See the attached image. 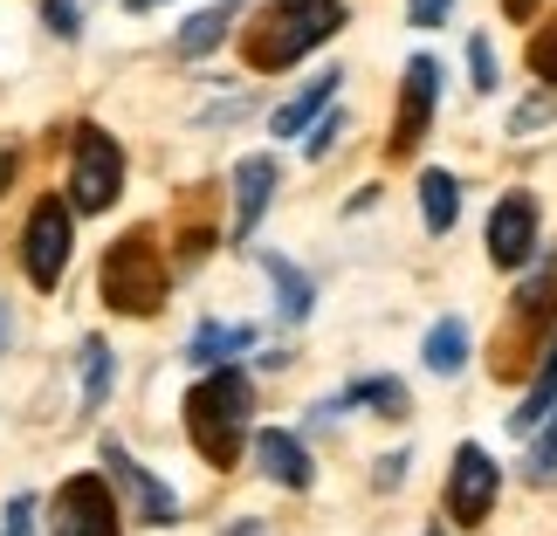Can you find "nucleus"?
<instances>
[{"mask_svg":"<svg viewBox=\"0 0 557 536\" xmlns=\"http://www.w3.org/2000/svg\"><path fill=\"white\" fill-rule=\"evenodd\" d=\"M76 372H83V406H111V385H117V358L103 337H83V351H76Z\"/></svg>","mask_w":557,"mask_h":536,"instance_id":"obj_19","label":"nucleus"},{"mask_svg":"<svg viewBox=\"0 0 557 536\" xmlns=\"http://www.w3.org/2000/svg\"><path fill=\"white\" fill-rule=\"evenodd\" d=\"M345 28V8L337 0H269L262 14L242 28V62L255 76H275V70H296L310 49Z\"/></svg>","mask_w":557,"mask_h":536,"instance_id":"obj_2","label":"nucleus"},{"mask_svg":"<svg viewBox=\"0 0 557 536\" xmlns=\"http://www.w3.org/2000/svg\"><path fill=\"white\" fill-rule=\"evenodd\" d=\"M557 413V337H550V351H544V364H537V378H530V392H523V406L509 413V434H537V426Z\"/></svg>","mask_w":557,"mask_h":536,"instance_id":"obj_16","label":"nucleus"},{"mask_svg":"<svg viewBox=\"0 0 557 536\" xmlns=\"http://www.w3.org/2000/svg\"><path fill=\"white\" fill-rule=\"evenodd\" d=\"M248 426H255V385L242 364H221L186 392V440L200 447L207 468H242L248 454Z\"/></svg>","mask_w":557,"mask_h":536,"instance_id":"obj_1","label":"nucleus"},{"mask_svg":"<svg viewBox=\"0 0 557 536\" xmlns=\"http://www.w3.org/2000/svg\"><path fill=\"white\" fill-rule=\"evenodd\" d=\"M337 83H345V70H317L304 90H296L289 103H275V117H269V132L275 138H310V124L331 111V97H337Z\"/></svg>","mask_w":557,"mask_h":536,"instance_id":"obj_13","label":"nucleus"},{"mask_svg":"<svg viewBox=\"0 0 557 536\" xmlns=\"http://www.w3.org/2000/svg\"><path fill=\"white\" fill-rule=\"evenodd\" d=\"M8 331H14V316H8V310H0V351H8Z\"/></svg>","mask_w":557,"mask_h":536,"instance_id":"obj_33","label":"nucleus"},{"mask_svg":"<svg viewBox=\"0 0 557 536\" xmlns=\"http://www.w3.org/2000/svg\"><path fill=\"white\" fill-rule=\"evenodd\" d=\"M337 138H345V111H324V117H317V124H310V138H304V152H310V159H331V145H337Z\"/></svg>","mask_w":557,"mask_h":536,"instance_id":"obj_24","label":"nucleus"},{"mask_svg":"<svg viewBox=\"0 0 557 536\" xmlns=\"http://www.w3.org/2000/svg\"><path fill=\"white\" fill-rule=\"evenodd\" d=\"M496 496H503V468L488 461L482 440H461L455 468H447V488H441V516L455 529H475V523L496 516Z\"/></svg>","mask_w":557,"mask_h":536,"instance_id":"obj_6","label":"nucleus"},{"mask_svg":"<svg viewBox=\"0 0 557 536\" xmlns=\"http://www.w3.org/2000/svg\"><path fill=\"white\" fill-rule=\"evenodd\" d=\"M434 536H441V529H434Z\"/></svg>","mask_w":557,"mask_h":536,"instance_id":"obj_34","label":"nucleus"},{"mask_svg":"<svg viewBox=\"0 0 557 536\" xmlns=\"http://www.w3.org/2000/svg\"><path fill=\"white\" fill-rule=\"evenodd\" d=\"M537 8H544V0H503V14H509V21H530Z\"/></svg>","mask_w":557,"mask_h":536,"instance_id":"obj_30","label":"nucleus"},{"mask_svg":"<svg viewBox=\"0 0 557 536\" xmlns=\"http://www.w3.org/2000/svg\"><path fill=\"white\" fill-rule=\"evenodd\" d=\"M523 482H530V488H550V482H557V413L537 426V434H530V461H523Z\"/></svg>","mask_w":557,"mask_h":536,"instance_id":"obj_22","label":"nucleus"},{"mask_svg":"<svg viewBox=\"0 0 557 536\" xmlns=\"http://www.w3.org/2000/svg\"><path fill=\"white\" fill-rule=\"evenodd\" d=\"M275 200V159L269 152H255L234 165V248H248L255 241V227H262V213Z\"/></svg>","mask_w":557,"mask_h":536,"instance_id":"obj_12","label":"nucleus"},{"mask_svg":"<svg viewBox=\"0 0 557 536\" xmlns=\"http://www.w3.org/2000/svg\"><path fill=\"white\" fill-rule=\"evenodd\" d=\"M248 454H255V468H262V475H269L275 488H296V496H304V488L317 482L310 447L296 440V434H283V426H262V434L248 440Z\"/></svg>","mask_w":557,"mask_h":536,"instance_id":"obj_11","label":"nucleus"},{"mask_svg":"<svg viewBox=\"0 0 557 536\" xmlns=\"http://www.w3.org/2000/svg\"><path fill=\"white\" fill-rule=\"evenodd\" d=\"M255 262H262V275L275 283V310H283V324H304V316L317 310V283L289 262V254H269V248H262Z\"/></svg>","mask_w":557,"mask_h":536,"instance_id":"obj_14","label":"nucleus"},{"mask_svg":"<svg viewBox=\"0 0 557 536\" xmlns=\"http://www.w3.org/2000/svg\"><path fill=\"white\" fill-rule=\"evenodd\" d=\"M70 254H76V213L62 192H41L28 207V221H21V269H28L35 289H55Z\"/></svg>","mask_w":557,"mask_h":536,"instance_id":"obj_5","label":"nucleus"},{"mask_svg":"<svg viewBox=\"0 0 557 536\" xmlns=\"http://www.w3.org/2000/svg\"><path fill=\"white\" fill-rule=\"evenodd\" d=\"M49 536H124V509L103 475H70L49 496Z\"/></svg>","mask_w":557,"mask_h":536,"instance_id":"obj_8","label":"nucleus"},{"mask_svg":"<svg viewBox=\"0 0 557 536\" xmlns=\"http://www.w3.org/2000/svg\"><path fill=\"white\" fill-rule=\"evenodd\" d=\"M420 213H426V234H455L461 179H455V173H441V165H420Z\"/></svg>","mask_w":557,"mask_h":536,"instance_id":"obj_17","label":"nucleus"},{"mask_svg":"<svg viewBox=\"0 0 557 536\" xmlns=\"http://www.w3.org/2000/svg\"><path fill=\"white\" fill-rule=\"evenodd\" d=\"M35 516H41V502L35 496H14L8 509H0V536H35Z\"/></svg>","mask_w":557,"mask_h":536,"instance_id":"obj_26","label":"nucleus"},{"mask_svg":"<svg viewBox=\"0 0 557 536\" xmlns=\"http://www.w3.org/2000/svg\"><path fill=\"white\" fill-rule=\"evenodd\" d=\"M331 406H372V413H385V420H406V413H413V406H406V385H399V378H385V372L351 378V385H345V399H331Z\"/></svg>","mask_w":557,"mask_h":536,"instance_id":"obj_20","label":"nucleus"},{"mask_svg":"<svg viewBox=\"0 0 557 536\" xmlns=\"http://www.w3.org/2000/svg\"><path fill=\"white\" fill-rule=\"evenodd\" d=\"M124 192V145L103 132V124H76L70 145V213H111Z\"/></svg>","mask_w":557,"mask_h":536,"instance_id":"obj_4","label":"nucleus"},{"mask_svg":"<svg viewBox=\"0 0 557 536\" xmlns=\"http://www.w3.org/2000/svg\"><path fill=\"white\" fill-rule=\"evenodd\" d=\"M14 165H21L14 152H0V192H8V179H14Z\"/></svg>","mask_w":557,"mask_h":536,"instance_id":"obj_31","label":"nucleus"},{"mask_svg":"<svg viewBox=\"0 0 557 536\" xmlns=\"http://www.w3.org/2000/svg\"><path fill=\"white\" fill-rule=\"evenodd\" d=\"M41 21H49V35H62V41L83 35V8H76V0H41Z\"/></svg>","mask_w":557,"mask_h":536,"instance_id":"obj_25","label":"nucleus"},{"mask_svg":"<svg viewBox=\"0 0 557 536\" xmlns=\"http://www.w3.org/2000/svg\"><path fill=\"white\" fill-rule=\"evenodd\" d=\"M406 461H413V454H385V461H379V488H399V475H406Z\"/></svg>","mask_w":557,"mask_h":536,"instance_id":"obj_29","label":"nucleus"},{"mask_svg":"<svg viewBox=\"0 0 557 536\" xmlns=\"http://www.w3.org/2000/svg\"><path fill=\"white\" fill-rule=\"evenodd\" d=\"M221 41H227V8H200V14H193L186 21V28L173 35V55H213V49H221Z\"/></svg>","mask_w":557,"mask_h":536,"instance_id":"obj_21","label":"nucleus"},{"mask_svg":"<svg viewBox=\"0 0 557 536\" xmlns=\"http://www.w3.org/2000/svg\"><path fill=\"white\" fill-rule=\"evenodd\" d=\"M537 254V200L530 192H503L488 213V262L496 269H530Z\"/></svg>","mask_w":557,"mask_h":536,"instance_id":"obj_10","label":"nucleus"},{"mask_svg":"<svg viewBox=\"0 0 557 536\" xmlns=\"http://www.w3.org/2000/svg\"><path fill=\"white\" fill-rule=\"evenodd\" d=\"M530 70H537L544 83H557V14L544 21L537 35H530Z\"/></svg>","mask_w":557,"mask_h":536,"instance_id":"obj_23","label":"nucleus"},{"mask_svg":"<svg viewBox=\"0 0 557 536\" xmlns=\"http://www.w3.org/2000/svg\"><path fill=\"white\" fill-rule=\"evenodd\" d=\"M103 482H111V496H124V516H138V523H152V529H173L180 523V496L138 454H124V440H103Z\"/></svg>","mask_w":557,"mask_h":536,"instance_id":"obj_7","label":"nucleus"},{"mask_svg":"<svg viewBox=\"0 0 557 536\" xmlns=\"http://www.w3.org/2000/svg\"><path fill=\"white\" fill-rule=\"evenodd\" d=\"M447 8H455V0H406L413 28H441V21H447Z\"/></svg>","mask_w":557,"mask_h":536,"instance_id":"obj_28","label":"nucleus"},{"mask_svg":"<svg viewBox=\"0 0 557 536\" xmlns=\"http://www.w3.org/2000/svg\"><path fill=\"white\" fill-rule=\"evenodd\" d=\"M103 303H111L117 316H159L165 296H173V269H165V254L152 241V227H132L117 234L111 254H103Z\"/></svg>","mask_w":557,"mask_h":536,"instance_id":"obj_3","label":"nucleus"},{"mask_svg":"<svg viewBox=\"0 0 557 536\" xmlns=\"http://www.w3.org/2000/svg\"><path fill=\"white\" fill-rule=\"evenodd\" d=\"M468 83H475V90H496V49H488L482 35L468 41Z\"/></svg>","mask_w":557,"mask_h":536,"instance_id":"obj_27","label":"nucleus"},{"mask_svg":"<svg viewBox=\"0 0 557 536\" xmlns=\"http://www.w3.org/2000/svg\"><path fill=\"white\" fill-rule=\"evenodd\" d=\"M420 358H426V372H434V378H455L461 364H468V324H461V316H441V324L426 331Z\"/></svg>","mask_w":557,"mask_h":536,"instance_id":"obj_18","label":"nucleus"},{"mask_svg":"<svg viewBox=\"0 0 557 536\" xmlns=\"http://www.w3.org/2000/svg\"><path fill=\"white\" fill-rule=\"evenodd\" d=\"M152 8H165V0H124V14H152Z\"/></svg>","mask_w":557,"mask_h":536,"instance_id":"obj_32","label":"nucleus"},{"mask_svg":"<svg viewBox=\"0 0 557 536\" xmlns=\"http://www.w3.org/2000/svg\"><path fill=\"white\" fill-rule=\"evenodd\" d=\"M434 103H441V62L434 55L406 62L399 111H393V159H413V145L426 138V124H434Z\"/></svg>","mask_w":557,"mask_h":536,"instance_id":"obj_9","label":"nucleus"},{"mask_svg":"<svg viewBox=\"0 0 557 536\" xmlns=\"http://www.w3.org/2000/svg\"><path fill=\"white\" fill-rule=\"evenodd\" d=\"M255 324H200L186 337V364H207V372H221V364H234L242 351H255Z\"/></svg>","mask_w":557,"mask_h":536,"instance_id":"obj_15","label":"nucleus"}]
</instances>
